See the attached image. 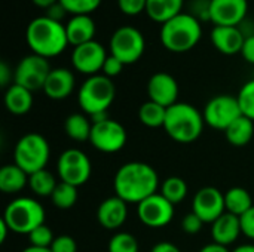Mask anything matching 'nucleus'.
<instances>
[{
    "label": "nucleus",
    "mask_w": 254,
    "mask_h": 252,
    "mask_svg": "<svg viewBox=\"0 0 254 252\" xmlns=\"http://www.w3.org/2000/svg\"><path fill=\"white\" fill-rule=\"evenodd\" d=\"M159 178L150 165L144 162H128L122 165L113 180V189L118 198L127 203H140L155 195Z\"/></svg>",
    "instance_id": "nucleus-1"
},
{
    "label": "nucleus",
    "mask_w": 254,
    "mask_h": 252,
    "mask_svg": "<svg viewBox=\"0 0 254 252\" xmlns=\"http://www.w3.org/2000/svg\"><path fill=\"white\" fill-rule=\"evenodd\" d=\"M25 40L33 53L46 59L64 52L68 45L65 25L49 16H37L27 25Z\"/></svg>",
    "instance_id": "nucleus-2"
},
{
    "label": "nucleus",
    "mask_w": 254,
    "mask_h": 252,
    "mask_svg": "<svg viewBox=\"0 0 254 252\" xmlns=\"http://www.w3.org/2000/svg\"><path fill=\"white\" fill-rule=\"evenodd\" d=\"M204 123V116L196 107L188 102H176L167 108L164 129L174 141L189 144L201 137Z\"/></svg>",
    "instance_id": "nucleus-3"
},
{
    "label": "nucleus",
    "mask_w": 254,
    "mask_h": 252,
    "mask_svg": "<svg viewBox=\"0 0 254 252\" xmlns=\"http://www.w3.org/2000/svg\"><path fill=\"white\" fill-rule=\"evenodd\" d=\"M202 36L201 22L196 16L189 13H180L167 21L161 27V43L165 49L183 53L193 49Z\"/></svg>",
    "instance_id": "nucleus-4"
},
{
    "label": "nucleus",
    "mask_w": 254,
    "mask_h": 252,
    "mask_svg": "<svg viewBox=\"0 0 254 252\" xmlns=\"http://www.w3.org/2000/svg\"><path fill=\"white\" fill-rule=\"evenodd\" d=\"M116 95V88L110 77L104 74L89 76L77 92V102L80 108L92 116L107 113Z\"/></svg>",
    "instance_id": "nucleus-5"
},
{
    "label": "nucleus",
    "mask_w": 254,
    "mask_h": 252,
    "mask_svg": "<svg viewBox=\"0 0 254 252\" xmlns=\"http://www.w3.org/2000/svg\"><path fill=\"white\" fill-rule=\"evenodd\" d=\"M1 220L10 232L30 235L34 229L45 224V209L33 198H16L4 208Z\"/></svg>",
    "instance_id": "nucleus-6"
},
{
    "label": "nucleus",
    "mask_w": 254,
    "mask_h": 252,
    "mask_svg": "<svg viewBox=\"0 0 254 252\" xmlns=\"http://www.w3.org/2000/svg\"><path fill=\"white\" fill-rule=\"evenodd\" d=\"M49 156L51 147L48 140L40 134L30 132L18 140L13 150V163L31 175L37 171L46 169Z\"/></svg>",
    "instance_id": "nucleus-7"
},
{
    "label": "nucleus",
    "mask_w": 254,
    "mask_h": 252,
    "mask_svg": "<svg viewBox=\"0 0 254 252\" xmlns=\"http://www.w3.org/2000/svg\"><path fill=\"white\" fill-rule=\"evenodd\" d=\"M146 49V40L141 31L132 25H124L115 30L110 39V55L121 59L125 65L137 62Z\"/></svg>",
    "instance_id": "nucleus-8"
},
{
    "label": "nucleus",
    "mask_w": 254,
    "mask_h": 252,
    "mask_svg": "<svg viewBox=\"0 0 254 252\" xmlns=\"http://www.w3.org/2000/svg\"><path fill=\"white\" fill-rule=\"evenodd\" d=\"M202 116L208 126L219 131H226L238 117L243 116V111L237 97L217 95L207 102Z\"/></svg>",
    "instance_id": "nucleus-9"
},
{
    "label": "nucleus",
    "mask_w": 254,
    "mask_h": 252,
    "mask_svg": "<svg viewBox=\"0 0 254 252\" xmlns=\"http://www.w3.org/2000/svg\"><path fill=\"white\" fill-rule=\"evenodd\" d=\"M57 171L60 175V180L64 183H68L74 187L83 186L92 172L91 160L89 157L79 149H67L61 153Z\"/></svg>",
    "instance_id": "nucleus-10"
},
{
    "label": "nucleus",
    "mask_w": 254,
    "mask_h": 252,
    "mask_svg": "<svg viewBox=\"0 0 254 252\" xmlns=\"http://www.w3.org/2000/svg\"><path fill=\"white\" fill-rule=\"evenodd\" d=\"M49 61L36 53L24 56L13 71V83L27 88L28 91H43L45 82L51 73Z\"/></svg>",
    "instance_id": "nucleus-11"
},
{
    "label": "nucleus",
    "mask_w": 254,
    "mask_h": 252,
    "mask_svg": "<svg viewBox=\"0 0 254 252\" xmlns=\"http://www.w3.org/2000/svg\"><path fill=\"white\" fill-rule=\"evenodd\" d=\"M127 140L128 137L125 128L110 117L92 123L89 143L92 144L94 149H97L101 153L121 151L125 147Z\"/></svg>",
    "instance_id": "nucleus-12"
},
{
    "label": "nucleus",
    "mask_w": 254,
    "mask_h": 252,
    "mask_svg": "<svg viewBox=\"0 0 254 252\" xmlns=\"http://www.w3.org/2000/svg\"><path fill=\"white\" fill-rule=\"evenodd\" d=\"M137 215L144 226L161 229L171 223L174 217V205L161 193H155L137 205Z\"/></svg>",
    "instance_id": "nucleus-13"
},
{
    "label": "nucleus",
    "mask_w": 254,
    "mask_h": 252,
    "mask_svg": "<svg viewBox=\"0 0 254 252\" xmlns=\"http://www.w3.org/2000/svg\"><path fill=\"white\" fill-rule=\"evenodd\" d=\"M107 56L109 55L106 53L104 46L97 40H92L73 49L71 64L79 73L86 76H95L98 74V71L103 70Z\"/></svg>",
    "instance_id": "nucleus-14"
},
{
    "label": "nucleus",
    "mask_w": 254,
    "mask_h": 252,
    "mask_svg": "<svg viewBox=\"0 0 254 252\" xmlns=\"http://www.w3.org/2000/svg\"><path fill=\"white\" fill-rule=\"evenodd\" d=\"M192 212L204 223L213 224L226 212L225 195L216 187H202L196 192L192 202Z\"/></svg>",
    "instance_id": "nucleus-15"
},
{
    "label": "nucleus",
    "mask_w": 254,
    "mask_h": 252,
    "mask_svg": "<svg viewBox=\"0 0 254 252\" xmlns=\"http://www.w3.org/2000/svg\"><path fill=\"white\" fill-rule=\"evenodd\" d=\"M247 10V0H210V21L214 25L238 27Z\"/></svg>",
    "instance_id": "nucleus-16"
},
{
    "label": "nucleus",
    "mask_w": 254,
    "mask_h": 252,
    "mask_svg": "<svg viewBox=\"0 0 254 252\" xmlns=\"http://www.w3.org/2000/svg\"><path fill=\"white\" fill-rule=\"evenodd\" d=\"M149 100L168 108L177 102L179 97V83L168 73H155L147 83Z\"/></svg>",
    "instance_id": "nucleus-17"
},
{
    "label": "nucleus",
    "mask_w": 254,
    "mask_h": 252,
    "mask_svg": "<svg viewBox=\"0 0 254 252\" xmlns=\"http://www.w3.org/2000/svg\"><path fill=\"white\" fill-rule=\"evenodd\" d=\"M128 203L116 195L104 199L97 209V220L106 230H116L127 221Z\"/></svg>",
    "instance_id": "nucleus-18"
},
{
    "label": "nucleus",
    "mask_w": 254,
    "mask_h": 252,
    "mask_svg": "<svg viewBox=\"0 0 254 252\" xmlns=\"http://www.w3.org/2000/svg\"><path fill=\"white\" fill-rule=\"evenodd\" d=\"M213 46L223 55H235L243 50L246 37L238 27L214 25L210 34Z\"/></svg>",
    "instance_id": "nucleus-19"
},
{
    "label": "nucleus",
    "mask_w": 254,
    "mask_h": 252,
    "mask_svg": "<svg viewBox=\"0 0 254 252\" xmlns=\"http://www.w3.org/2000/svg\"><path fill=\"white\" fill-rule=\"evenodd\" d=\"M74 74L68 68H52L45 86L43 92L51 100H65L74 89Z\"/></svg>",
    "instance_id": "nucleus-20"
},
{
    "label": "nucleus",
    "mask_w": 254,
    "mask_h": 252,
    "mask_svg": "<svg viewBox=\"0 0 254 252\" xmlns=\"http://www.w3.org/2000/svg\"><path fill=\"white\" fill-rule=\"evenodd\" d=\"M243 233L241 230V221L240 217L225 212L222 217H219L211 224V238L216 244H220L223 247H228L234 244L238 236Z\"/></svg>",
    "instance_id": "nucleus-21"
},
{
    "label": "nucleus",
    "mask_w": 254,
    "mask_h": 252,
    "mask_svg": "<svg viewBox=\"0 0 254 252\" xmlns=\"http://www.w3.org/2000/svg\"><path fill=\"white\" fill-rule=\"evenodd\" d=\"M65 31L68 45L76 48L94 40L97 25L89 15H76L71 16V19H68V22L65 24Z\"/></svg>",
    "instance_id": "nucleus-22"
},
{
    "label": "nucleus",
    "mask_w": 254,
    "mask_h": 252,
    "mask_svg": "<svg viewBox=\"0 0 254 252\" xmlns=\"http://www.w3.org/2000/svg\"><path fill=\"white\" fill-rule=\"evenodd\" d=\"M4 105L9 113L22 116L27 114L33 107V92L16 83L10 85L4 94Z\"/></svg>",
    "instance_id": "nucleus-23"
},
{
    "label": "nucleus",
    "mask_w": 254,
    "mask_h": 252,
    "mask_svg": "<svg viewBox=\"0 0 254 252\" xmlns=\"http://www.w3.org/2000/svg\"><path fill=\"white\" fill-rule=\"evenodd\" d=\"M183 1L185 0H147L146 13L152 21L162 25L182 13Z\"/></svg>",
    "instance_id": "nucleus-24"
},
{
    "label": "nucleus",
    "mask_w": 254,
    "mask_h": 252,
    "mask_svg": "<svg viewBox=\"0 0 254 252\" xmlns=\"http://www.w3.org/2000/svg\"><path fill=\"white\" fill-rule=\"evenodd\" d=\"M25 186H28V174L18 165H4L0 169V190L4 195L19 193Z\"/></svg>",
    "instance_id": "nucleus-25"
},
{
    "label": "nucleus",
    "mask_w": 254,
    "mask_h": 252,
    "mask_svg": "<svg viewBox=\"0 0 254 252\" xmlns=\"http://www.w3.org/2000/svg\"><path fill=\"white\" fill-rule=\"evenodd\" d=\"M225 135L229 144H232L234 147H244L253 138L254 122L243 114L225 131Z\"/></svg>",
    "instance_id": "nucleus-26"
},
{
    "label": "nucleus",
    "mask_w": 254,
    "mask_h": 252,
    "mask_svg": "<svg viewBox=\"0 0 254 252\" xmlns=\"http://www.w3.org/2000/svg\"><path fill=\"white\" fill-rule=\"evenodd\" d=\"M64 131H65V135L74 141H79V143L89 141L92 123L89 122V119L85 114L73 113V114L67 116V119L64 122Z\"/></svg>",
    "instance_id": "nucleus-27"
},
{
    "label": "nucleus",
    "mask_w": 254,
    "mask_h": 252,
    "mask_svg": "<svg viewBox=\"0 0 254 252\" xmlns=\"http://www.w3.org/2000/svg\"><path fill=\"white\" fill-rule=\"evenodd\" d=\"M225 206L226 212L241 217L253 206V199L246 189L232 187L225 195Z\"/></svg>",
    "instance_id": "nucleus-28"
},
{
    "label": "nucleus",
    "mask_w": 254,
    "mask_h": 252,
    "mask_svg": "<svg viewBox=\"0 0 254 252\" xmlns=\"http://www.w3.org/2000/svg\"><path fill=\"white\" fill-rule=\"evenodd\" d=\"M165 117H167V108L150 100L141 104L138 108V120L147 128H161V126L164 128Z\"/></svg>",
    "instance_id": "nucleus-29"
},
{
    "label": "nucleus",
    "mask_w": 254,
    "mask_h": 252,
    "mask_svg": "<svg viewBox=\"0 0 254 252\" xmlns=\"http://www.w3.org/2000/svg\"><path fill=\"white\" fill-rule=\"evenodd\" d=\"M57 184L58 183H57L55 177L46 169H42V171H37V172L28 175V187L31 189V192L36 196H42V198L49 196L51 198Z\"/></svg>",
    "instance_id": "nucleus-30"
},
{
    "label": "nucleus",
    "mask_w": 254,
    "mask_h": 252,
    "mask_svg": "<svg viewBox=\"0 0 254 252\" xmlns=\"http://www.w3.org/2000/svg\"><path fill=\"white\" fill-rule=\"evenodd\" d=\"M161 195L168 199L173 205H177L185 201L188 196V184L180 177H170L162 183Z\"/></svg>",
    "instance_id": "nucleus-31"
},
{
    "label": "nucleus",
    "mask_w": 254,
    "mask_h": 252,
    "mask_svg": "<svg viewBox=\"0 0 254 252\" xmlns=\"http://www.w3.org/2000/svg\"><path fill=\"white\" fill-rule=\"evenodd\" d=\"M51 201L54 203L55 208H60V209H68L71 208L76 201H77V187L68 184V183H64V181H60L51 196Z\"/></svg>",
    "instance_id": "nucleus-32"
},
{
    "label": "nucleus",
    "mask_w": 254,
    "mask_h": 252,
    "mask_svg": "<svg viewBox=\"0 0 254 252\" xmlns=\"http://www.w3.org/2000/svg\"><path fill=\"white\" fill-rule=\"evenodd\" d=\"M60 4L65 9L67 13L76 15H89L97 10L101 4V0H58Z\"/></svg>",
    "instance_id": "nucleus-33"
},
{
    "label": "nucleus",
    "mask_w": 254,
    "mask_h": 252,
    "mask_svg": "<svg viewBox=\"0 0 254 252\" xmlns=\"http://www.w3.org/2000/svg\"><path fill=\"white\" fill-rule=\"evenodd\" d=\"M107 250L109 252H138V242L131 233L119 232L110 239Z\"/></svg>",
    "instance_id": "nucleus-34"
},
{
    "label": "nucleus",
    "mask_w": 254,
    "mask_h": 252,
    "mask_svg": "<svg viewBox=\"0 0 254 252\" xmlns=\"http://www.w3.org/2000/svg\"><path fill=\"white\" fill-rule=\"evenodd\" d=\"M238 102H240V107H241V111L244 116H247L249 119H252L254 122V79L247 82L240 94H238Z\"/></svg>",
    "instance_id": "nucleus-35"
},
{
    "label": "nucleus",
    "mask_w": 254,
    "mask_h": 252,
    "mask_svg": "<svg viewBox=\"0 0 254 252\" xmlns=\"http://www.w3.org/2000/svg\"><path fill=\"white\" fill-rule=\"evenodd\" d=\"M28 239H30V245L31 247H37V248H51L55 236L52 233V230L46 226V224H42L39 226L37 229H34L30 235H28Z\"/></svg>",
    "instance_id": "nucleus-36"
},
{
    "label": "nucleus",
    "mask_w": 254,
    "mask_h": 252,
    "mask_svg": "<svg viewBox=\"0 0 254 252\" xmlns=\"http://www.w3.org/2000/svg\"><path fill=\"white\" fill-rule=\"evenodd\" d=\"M146 4L147 0H118V6L121 12L129 16H135L143 10L146 12Z\"/></svg>",
    "instance_id": "nucleus-37"
},
{
    "label": "nucleus",
    "mask_w": 254,
    "mask_h": 252,
    "mask_svg": "<svg viewBox=\"0 0 254 252\" xmlns=\"http://www.w3.org/2000/svg\"><path fill=\"white\" fill-rule=\"evenodd\" d=\"M51 251L52 252H77V245L76 241L68 236V235H61L57 236L51 245Z\"/></svg>",
    "instance_id": "nucleus-38"
},
{
    "label": "nucleus",
    "mask_w": 254,
    "mask_h": 252,
    "mask_svg": "<svg viewBox=\"0 0 254 252\" xmlns=\"http://www.w3.org/2000/svg\"><path fill=\"white\" fill-rule=\"evenodd\" d=\"M202 224H204V221L193 212L186 214L185 218L182 220V229L188 235H196L202 229Z\"/></svg>",
    "instance_id": "nucleus-39"
},
{
    "label": "nucleus",
    "mask_w": 254,
    "mask_h": 252,
    "mask_svg": "<svg viewBox=\"0 0 254 252\" xmlns=\"http://www.w3.org/2000/svg\"><path fill=\"white\" fill-rule=\"evenodd\" d=\"M124 67H125V64H124L121 59H118V58L113 56V55H109V56L106 58V62H104L101 71H103L104 76H107V77L112 79V77L119 76V74L122 73Z\"/></svg>",
    "instance_id": "nucleus-40"
},
{
    "label": "nucleus",
    "mask_w": 254,
    "mask_h": 252,
    "mask_svg": "<svg viewBox=\"0 0 254 252\" xmlns=\"http://www.w3.org/2000/svg\"><path fill=\"white\" fill-rule=\"evenodd\" d=\"M240 221H241L243 235H246L247 238L254 241V205L244 215L240 217Z\"/></svg>",
    "instance_id": "nucleus-41"
},
{
    "label": "nucleus",
    "mask_w": 254,
    "mask_h": 252,
    "mask_svg": "<svg viewBox=\"0 0 254 252\" xmlns=\"http://www.w3.org/2000/svg\"><path fill=\"white\" fill-rule=\"evenodd\" d=\"M241 55H243V58H244L247 62L254 64V34L253 36H250V37H246V42H244Z\"/></svg>",
    "instance_id": "nucleus-42"
},
{
    "label": "nucleus",
    "mask_w": 254,
    "mask_h": 252,
    "mask_svg": "<svg viewBox=\"0 0 254 252\" xmlns=\"http://www.w3.org/2000/svg\"><path fill=\"white\" fill-rule=\"evenodd\" d=\"M10 80H12V71H10V68H9V65L4 62V61H1L0 62V86L1 88H9L10 85Z\"/></svg>",
    "instance_id": "nucleus-43"
},
{
    "label": "nucleus",
    "mask_w": 254,
    "mask_h": 252,
    "mask_svg": "<svg viewBox=\"0 0 254 252\" xmlns=\"http://www.w3.org/2000/svg\"><path fill=\"white\" fill-rule=\"evenodd\" d=\"M48 12H46V16H49V18H52V19H55V21H60L67 12H65V9L60 4V1L58 3H55L54 6H51L49 9H46ZM61 22V21H60Z\"/></svg>",
    "instance_id": "nucleus-44"
},
{
    "label": "nucleus",
    "mask_w": 254,
    "mask_h": 252,
    "mask_svg": "<svg viewBox=\"0 0 254 252\" xmlns=\"http://www.w3.org/2000/svg\"><path fill=\"white\" fill-rule=\"evenodd\" d=\"M150 252H180V248L171 242H159L150 250Z\"/></svg>",
    "instance_id": "nucleus-45"
},
{
    "label": "nucleus",
    "mask_w": 254,
    "mask_h": 252,
    "mask_svg": "<svg viewBox=\"0 0 254 252\" xmlns=\"http://www.w3.org/2000/svg\"><path fill=\"white\" fill-rule=\"evenodd\" d=\"M199 252H231L228 250V247H223V245H220V244H216V242H213V244H208V245H205V247H202Z\"/></svg>",
    "instance_id": "nucleus-46"
},
{
    "label": "nucleus",
    "mask_w": 254,
    "mask_h": 252,
    "mask_svg": "<svg viewBox=\"0 0 254 252\" xmlns=\"http://www.w3.org/2000/svg\"><path fill=\"white\" fill-rule=\"evenodd\" d=\"M36 6L43 7V9H49L51 6H54L55 3H58V0H31Z\"/></svg>",
    "instance_id": "nucleus-47"
},
{
    "label": "nucleus",
    "mask_w": 254,
    "mask_h": 252,
    "mask_svg": "<svg viewBox=\"0 0 254 252\" xmlns=\"http://www.w3.org/2000/svg\"><path fill=\"white\" fill-rule=\"evenodd\" d=\"M7 232H10V229L7 227V224H6L3 220H0V242H1V244L6 241V238H7Z\"/></svg>",
    "instance_id": "nucleus-48"
},
{
    "label": "nucleus",
    "mask_w": 254,
    "mask_h": 252,
    "mask_svg": "<svg viewBox=\"0 0 254 252\" xmlns=\"http://www.w3.org/2000/svg\"><path fill=\"white\" fill-rule=\"evenodd\" d=\"M232 252H254V245H252V244L240 245L238 248H235Z\"/></svg>",
    "instance_id": "nucleus-49"
},
{
    "label": "nucleus",
    "mask_w": 254,
    "mask_h": 252,
    "mask_svg": "<svg viewBox=\"0 0 254 252\" xmlns=\"http://www.w3.org/2000/svg\"><path fill=\"white\" fill-rule=\"evenodd\" d=\"M22 252H52L51 248H37V247H28L25 250H22Z\"/></svg>",
    "instance_id": "nucleus-50"
}]
</instances>
